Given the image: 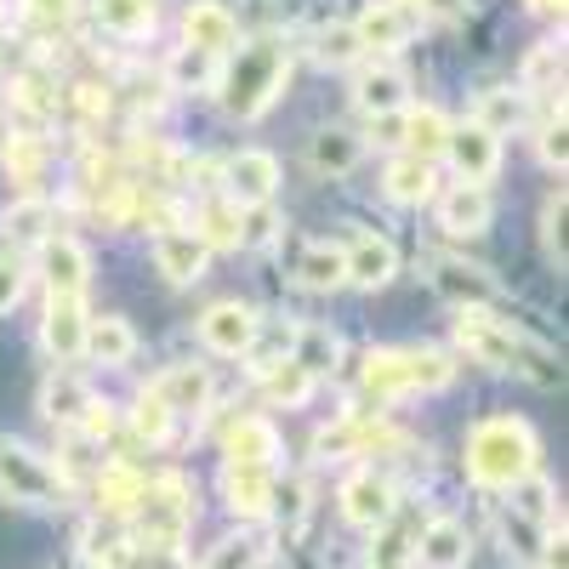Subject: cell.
<instances>
[{"label": "cell", "mask_w": 569, "mask_h": 569, "mask_svg": "<svg viewBox=\"0 0 569 569\" xmlns=\"http://www.w3.org/2000/svg\"><path fill=\"white\" fill-rule=\"evenodd\" d=\"M284 74H291V52H284L279 34H257L246 46H233L217 69V103L228 120H257L268 114V103L284 91Z\"/></svg>", "instance_id": "cell-1"}, {"label": "cell", "mask_w": 569, "mask_h": 569, "mask_svg": "<svg viewBox=\"0 0 569 569\" xmlns=\"http://www.w3.org/2000/svg\"><path fill=\"white\" fill-rule=\"evenodd\" d=\"M456 342H461L467 359H479L490 370H518V376H530L536 388H558L563 382V370L552 365V353L541 342H530L525 330H512V319H496L490 308H461Z\"/></svg>", "instance_id": "cell-2"}, {"label": "cell", "mask_w": 569, "mask_h": 569, "mask_svg": "<svg viewBox=\"0 0 569 569\" xmlns=\"http://www.w3.org/2000/svg\"><path fill=\"white\" fill-rule=\"evenodd\" d=\"M541 461V445H536V427L518 421V416H490L467 433V472L472 485L485 490H512L525 485Z\"/></svg>", "instance_id": "cell-3"}, {"label": "cell", "mask_w": 569, "mask_h": 569, "mask_svg": "<svg viewBox=\"0 0 569 569\" xmlns=\"http://www.w3.org/2000/svg\"><path fill=\"white\" fill-rule=\"evenodd\" d=\"M450 353H433V348H376L365 359V393L376 399H410V393H439L450 388Z\"/></svg>", "instance_id": "cell-4"}, {"label": "cell", "mask_w": 569, "mask_h": 569, "mask_svg": "<svg viewBox=\"0 0 569 569\" xmlns=\"http://www.w3.org/2000/svg\"><path fill=\"white\" fill-rule=\"evenodd\" d=\"M137 547H154V552H177L188 525H194V490L188 479L166 472V479H142V496H137Z\"/></svg>", "instance_id": "cell-5"}, {"label": "cell", "mask_w": 569, "mask_h": 569, "mask_svg": "<svg viewBox=\"0 0 569 569\" xmlns=\"http://www.w3.org/2000/svg\"><path fill=\"white\" fill-rule=\"evenodd\" d=\"M0 496H12L23 507H63L69 485L52 461H40L29 445L0 439Z\"/></svg>", "instance_id": "cell-6"}, {"label": "cell", "mask_w": 569, "mask_h": 569, "mask_svg": "<svg viewBox=\"0 0 569 569\" xmlns=\"http://www.w3.org/2000/svg\"><path fill=\"white\" fill-rule=\"evenodd\" d=\"M279 188V160L262 154V149H240L228 166H222V200L233 211H262Z\"/></svg>", "instance_id": "cell-7"}, {"label": "cell", "mask_w": 569, "mask_h": 569, "mask_svg": "<svg viewBox=\"0 0 569 569\" xmlns=\"http://www.w3.org/2000/svg\"><path fill=\"white\" fill-rule=\"evenodd\" d=\"M445 160L456 166L461 182L472 188H485L496 171H501V137L485 131L479 120H467V126H450V142H445Z\"/></svg>", "instance_id": "cell-8"}, {"label": "cell", "mask_w": 569, "mask_h": 569, "mask_svg": "<svg viewBox=\"0 0 569 569\" xmlns=\"http://www.w3.org/2000/svg\"><path fill=\"white\" fill-rule=\"evenodd\" d=\"M222 496L240 518H268L279 501V467L262 461H222Z\"/></svg>", "instance_id": "cell-9"}, {"label": "cell", "mask_w": 569, "mask_h": 569, "mask_svg": "<svg viewBox=\"0 0 569 569\" xmlns=\"http://www.w3.org/2000/svg\"><path fill=\"white\" fill-rule=\"evenodd\" d=\"M388 445H399V433L388 421H376V416H342V421L319 427V439H313V450L330 456V461H337V456H376Z\"/></svg>", "instance_id": "cell-10"}, {"label": "cell", "mask_w": 569, "mask_h": 569, "mask_svg": "<svg viewBox=\"0 0 569 569\" xmlns=\"http://www.w3.org/2000/svg\"><path fill=\"white\" fill-rule=\"evenodd\" d=\"M257 313L246 308V302H217V308H206L200 313V342L211 348V353H222V359H240V353H251L257 348Z\"/></svg>", "instance_id": "cell-11"}, {"label": "cell", "mask_w": 569, "mask_h": 569, "mask_svg": "<svg viewBox=\"0 0 569 569\" xmlns=\"http://www.w3.org/2000/svg\"><path fill=\"white\" fill-rule=\"evenodd\" d=\"M342 518L359 530H382L393 518V479L376 467H359L353 479L342 485Z\"/></svg>", "instance_id": "cell-12"}, {"label": "cell", "mask_w": 569, "mask_h": 569, "mask_svg": "<svg viewBox=\"0 0 569 569\" xmlns=\"http://www.w3.org/2000/svg\"><path fill=\"white\" fill-rule=\"evenodd\" d=\"M182 40L188 52H206V58H228L233 40H240V23H233V12L222 7V0H194V7L182 12Z\"/></svg>", "instance_id": "cell-13"}, {"label": "cell", "mask_w": 569, "mask_h": 569, "mask_svg": "<svg viewBox=\"0 0 569 569\" xmlns=\"http://www.w3.org/2000/svg\"><path fill=\"white\" fill-rule=\"evenodd\" d=\"M416 29H421V18L405 7V0H376V7H365L359 23H353L365 52H399Z\"/></svg>", "instance_id": "cell-14"}, {"label": "cell", "mask_w": 569, "mask_h": 569, "mask_svg": "<svg viewBox=\"0 0 569 569\" xmlns=\"http://www.w3.org/2000/svg\"><path fill=\"white\" fill-rule=\"evenodd\" d=\"M342 268H348V284H359V291H382V284L399 273V251H393V240H382V233H353V240L342 246Z\"/></svg>", "instance_id": "cell-15"}, {"label": "cell", "mask_w": 569, "mask_h": 569, "mask_svg": "<svg viewBox=\"0 0 569 569\" xmlns=\"http://www.w3.org/2000/svg\"><path fill=\"white\" fill-rule=\"evenodd\" d=\"M40 273H46V291L52 297H86V279H91V257L80 240L69 233H52L40 246Z\"/></svg>", "instance_id": "cell-16"}, {"label": "cell", "mask_w": 569, "mask_h": 569, "mask_svg": "<svg viewBox=\"0 0 569 569\" xmlns=\"http://www.w3.org/2000/svg\"><path fill=\"white\" fill-rule=\"evenodd\" d=\"M154 262H160V273L171 284H194L206 273L211 251H206V240H200L194 228H160L154 233Z\"/></svg>", "instance_id": "cell-17"}, {"label": "cell", "mask_w": 569, "mask_h": 569, "mask_svg": "<svg viewBox=\"0 0 569 569\" xmlns=\"http://www.w3.org/2000/svg\"><path fill=\"white\" fill-rule=\"evenodd\" d=\"M353 109H359V114H370V120L410 109V80H405L399 69H388V63L359 69V74H353Z\"/></svg>", "instance_id": "cell-18"}, {"label": "cell", "mask_w": 569, "mask_h": 569, "mask_svg": "<svg viewBox=\"0 0 569 569\" xmlns=\"http://www.w3.org/2000/svg\"><path fill=\"white\" fill-rule=\"evenodd\" d=\"M433 291L450 297L456 308H490L496 302V279L485 268L461 262V257H433Z\"/></svg>", "instance_id": "cell-19"}, {"label": "cell", "mask_w": 569, "mask_h": 569, "mask_svg": "<svg viewBox=\"0 0 569 569\" xmlns=\"http://www.w3.org/2000/svg\"><path fill=\"white\" fill-rule=\"evenodd\" d=\"M40 342H46V353H52L58 365L86 353V308H80V297H52V302H46Z\"/></svg>", "instance_id": "cell-20"}, {"label": "cell", "mask_w": 569, "mask_h": 569, "mask_svg": "<svg viewBox=\"0 0 569 569\" xmlns=\"http://www.w3.org/2000/svg\"><path fill=\"white\" fill-rule=\"evenodd\" d=\"M149 393H154L171 416L206 410V405H211V370H206V365H171L166 376H154Z\"/></svg>", "instance_id": "cell-21"}, {"label": "cell", "mask_w": 569, "mask_h": 569, "mask_svg": "<svg viewBox=\"0 0 569 569\" xmlns=\"http://www.w3.org/2000/svg\"><path fill=\"white\" fill-rule=\"evenodd\" d=\"M52 233H58V211H52V200H40V194L18 200V206L7 211V222H0V240L12 246V257L29 251V246H46Z\"/></svg>", "instance_id": "cell-22"}, {"label": "cell", "mask_w": 569, "mask_h": 569, "mask_svg": "<svg viewBox=\"0 0 569 569\" xmlns=\"http://www.w3.org/2000/svg\"><path fill=\"white\" fill-rule=\"evenodd\" d=\"M439 228L450 233V240H472V233L490 228V194L472 182H456L450 194L439 200Z\"/></svg>", "instance_id": "cell-23"}, {"label": "cell", "mask_w": 569, "mask_h": 569, "mask_svg": "<svg viewBox=\"0 0 569 569\" xmlns=\"http://www.w3.org/2000/svg\"><path fill=\"white\" fill-rule=\"evenodd\" d=\"M365 160V137L359 131H342V126H325L308 137V166L325 171V177H348L353 166Z\"/></svg>", "instance_id": "cell-24"}, {"label": "cell", "mask_w": 569, "mask_h": 569, "mask_svg": "<svg viewBox=\"0 0 569 569\" xmlns=\"http://www.w3.org/2000/svg\"><path fill=\"white\" fill-rule=\"evenodd\" d=\"M399 142H405L410 160L433 166V160L445 154V142H450V120H445L439 109H405V114H399Z\"/></svg>", "instance_id": "cell-25"}, {"label": "cell", "mask_w": 569, "mask_h": 569, "mask_svg": "<svg viewBox=\"0 0 569 569\" xmlns=\"http://www.w3.org/2000/svg\"><path fill=\"white\" fill-rule=\"evenodd\" d=\"M416 558H421V569H461L467 563V530L456 518H433V525L416 536Z\"/></svg>", "instance_id": "cell-26"}, {"label": "cell", "mask_w": 569, "mask_h": 569, "mask_svg": "<svg viewBox=\"0 0 569 569\" xmlns=\"http://www.w3.org/2000/svg\"><path fill=\"white\" fill-rule=\"evenodd\" d=\"M228 461H262V467H279V433H273V421L262 416H240L228 427Z\"/></svg>", "instance_id": "cell-27"}, {"label": "cell", "mask_w": 569, "mask_h": 569, "mask_svg": "<svg viewBox=\"0 0 569 569\" xmlns=\"http://www.w3.org/2000/svg\"><path fill=\"white\" fill-rule=\"evenodd\" d=\"M291 359L319 382V376L337 370V359H342L337 330H330V325H297V330H291Z\"/></svg>", "instance_id": "cell-28"}, {"label": "cell", "mask_w": 569, "mask_h": 569, "mask_svg": "<svg viewBox=\"0 0 569 569\" xmlns=\"http://www.w3.org/2000/svg\"><path fill=\"white\" fill-rule=\"evenodd\" d=\"M297 279L308 284V291H337V284H348L342 246H330V240H308V246L297 251Z\"/></svg>", "instance_id": "cell-29"}, {"label": "cell", "mask_w": 569, "mask_h": 569, "mask_svg": "<svg viewBox=\"0 0 569 569\" xmlns=\"http://www.w3.org/2000/svg\"><path fill=\"white\" fill-rule=\"evenodd\" d=\"M86 353L98 365H126L137 353V337L120 313H103V319H86Z\"/></svg>", "instance_id": "cell-30"}, {"label": "cell", "mask_w": 569, "mask_h": 569, "mask_svg": "<svg viewBox=\"0 0 569 569\" xmlns=\"http://www.w3.org/2000/svg\"><path fill=\"white\" fill-rule=\"evenodd\" d=\"M433 166L427 160H410V154H399L393 166H388V177H382V188H388V200L393 206H421V200H433Z\"/></svg>", "instance_id": "cell-31"}, {"label": "cell", "mask_w": 569, "mask_h": 569, "mask_svg": "<svg viewBox=\"0 0 569 569\" xmlns=\"http://www.w3.org/2000/svg\"><path fill=\"white\" fill-rule=\"evenodd\" d=\"M472 120L501 137V131H512V126L530 120V98H525V91H512V86H490L485 98H479V114H472Z\"/></svg>", "instance_id": "cell-32"}, {"label": "cell", "mask_w": 569, "mask_h": 569, "mask_svg": "<svg viewBox=\"0 0 569 569\" xmlns=\"http://www.w3.org/2000/svg\"><path fill=\"white\" fill-rule=\"evenodd\" d=\"M194 233L206 240V251H240V233H246V211H233L222 194L200 211V222H194Z\"/></svg>", "instance_id": "cell-33"}, {"label": "cell", "mask_w": 569, "mask_h": 569, "mask_svg": "<svg viewBox=\"0 0 569 569\" xmlns=\"http://www.w3.org/2000/svg\"><path fill=\"white\" fill-rule=\"evenodd\" d=\"M86 405H91V393L74 382L69 370H58L52 382L40 388V410H46V421H58V427H74V421L86 416Z\"/></svg>", "instance_id": "cell-34"}, {"label": "cell", "mask_w": 569, "mask_h": 569, "mask_svg": "<svg viewBox=\"0 0 569 569\" xmlns=\"http://www.w3.org/2000/svg\"><path fill=\"white\" fill-rule=\"evenodd\" d=\"M154 0H98V23L120 40H137V34H149L154 29Z\"/></svg>", "instance_id": "cell-35"}, {"label": "cell", "mask_w": 569, "mask_h": 569, "mask_svg": "<svg viewBox=\"0 0 569 569\" xmlns=\"http://www.w3.org/2000/svg\"><path fill=\"white\" fill-rule=\"evenodd\" d=\"M262 393H268L273 405H284V410H297V405H308V393H313V376H308L297 359H279L273 370H262Z\"/></svg>", "instance_id": "cell-36"}, {"label": "cell", "mask_w": 569, "mask_h": 569, "mask_svg": "<svg viewBox=\"0 0 569 569\" xmlns=\"http://www.w3.org/2000/svg\"><path fill=\"white\" fill-rule=\"evenodd\" d=\"M137 496H142V472L137 467H126V461H114V467H103L98 472V507L103 512H131L137 507Z\"/></svg>", "instance_id": "cell-37"}, {"label": "cell", "mask_w": 569, "mask_h": 569, "mask_svg": "<svg viewBox=\"0 0 569 569\" xmlns=\"http://www.w3.org/2000/svg\"><path fill=\"white\" fill-rule=\"evenodd\" d=\"M558 80H563V46L558 40H541L536 52L525 58V74H518V91H558Z\"/></svg>", "instance_id": "cell-38"}, {"label": "cell", "mask_w": 569, "mask_h": 569, "mask_svg": "<svg viewBox=\"0 0 569 569\" xmlns=\"http://www.w3.org/2000/svg\"><path fill=\"white\" fill-rule=\"evenodd\" d=\"M262 563H268V541L262 536H228L206 558V569H262Z\"/></svg>", "instance_id": "cell-39"}, {"label": "cell", "mask_w": 569, "mask_h": 569, "mask_svg": "<svg viewBox=\"0 0 569 569\" xmlns=\"http://www.w3.org/2000/svg\"><path fill=\"white\" fill-rule=\"evenodd\" d=\"M46 137L40 131H18V137H7V171H12V182H34L40 177V166H46Z\"/></svg>", "instance_id": "cell-40"}, {"label": "cell", "mask_w": 569, "mask_h": 569, "mask_svg": "<svg viewBox=\"0 0 569 569\" xmlns=\"http://www.w3.org/2000/svg\"><path fill=\"white\" fill-rule=\"evenodd\" d=\"M359 34H353V23H330V29H319V40H313V58L325 63V69H348V63H359Z\"/></svg>", "instance_id": "cell-41"}, {"label": "cell", "mask_w": 569, "mask_h": 569, "mask_svg": "<svg viewBox=\"0 0 569 569\" xmlns=\"http://www.w3.org/2000/svg\"><path fill=\"white\" fill-rule=\"evenodd\" d=\"M171 421H177V416H171L154 393H142V399L131 405V433H137L142 445H166V439H171Z\"/></svg>", "instance_id": "cell-42"}, {"label": "cell", "mask_w": 569, "mask_h": 569, "mask_svg": "<svg viewBox=\"0 0 569 569\" xmlns=\"http://www.w3.org/2000/svg\"><path fill=\"white\" fill-rule=\"evenodd\" d=\"M563 188H558V194H547V206H541V240H547V257L563 268Z\"/></svg>", "instance_id": "cell-43"}, {"label": "cell", "mask_w": 569, "mask_h": 569, "mask_svg": "<svg viewBox=\"0 0 569 569\" xmlns=\"http://www.w3.org/2000/svg\"><path fill=\"white\" fill-rule=\"evenodd\" d=\"M18 7H23V18H29L34 29H63V23L74 18L80 0H18Z\"/></svg>", "instance_id": "cell-44"}, {"label": "cell", "mask_w": 569, "mask_h": 569, "mask_svg": "<svg viewBox=\"0 0 569 569\" xmlns=\"http://www.w3.org/2000/svg\"><path fill=\"white\" fill-rule=\"evenodd\" d=\"M171 74H177V86H206V80H217V58L188 52V46H182V58L171 63Z\"/></svg>", "instance_id": "cell-45"}, {"label": "cell", "mask_w": 569, "mask_h": 569, "mask_svg": "<svg viewBox=\"0 0 569 569\" xmlns=\"http://www.w3.org/2000/svg\"><path fill=\"white\" fill-rule=\"evenodd\" d=\"M563 137H569V131H563V109H558V114L541 126V160H547L552 171H563V166H569V142H563Z\"/></svg>", "instance_id": "cell-46"}, {"label": "cell", "mask_w": 569, "mask_h": 569, "mask_svg": "<svg viewBox=\"0 0 569 569\" xmlns=\"http://www.w3.org/2000/svg\"><path fill=\"white\" fill-rule=\"evenodd\" d=\"M23 284H29L23 262H18V257H0V313H12V308H18Z\"/></svg>", "instance_id": "cell-47"}, {"label": "cell", "mask_w": 569, "mask_h": 569, "mask_svg": "<svg viewBox=\"0 0 569 569\" xmlns=\"http://www.w3.org/2000/svg\"><path fill=\"white\" fill-rule=\"evenodd\" d=\"M142 552H149V547H137V541H103L98 563L103 569H149V563H142Z\"/></svg>", "instance_id": "cell-48"}, {"label": "cell", "mask_w": 569, "mask_h": 569, "mask_svg": "<svg viewBox=\"0 0 569 569\" xmlns=\"http://www.w3.org/2000/svg\"><path fill=\"white\" fill-rule=\"evenodd\" d=\"M467 7L472 0H416V18H439V23H456V18H467Z\"/></svg>", "instance_id": "cell-49"}, {"label": "cell", "mask_w": 569, "mask_h": 569, "mask_svg": "<svg viewBox=\"0 0 569 569\" xmlns=\"http://www.w3.org/2000/svg\"><path fill=\"white\" fill-rule=\"evenodd\" d=\"M80 427H86L91 439H109V433H114V410L91 399V405H86V416H80Z\"/></svg>", "instance_id": "cell-50"}, {"label": "cell", "mask_w": 569, "mask_h": 569, "mask_svg": "<svg viewBox=\"0 0 569 569\" xmlns=\"http://www.w3.org/2000/svg\"><path fill=\"white\" fill-rule=\"evenodd\" d=\"M530 7H536L541 18H563V0H530Z\"/></svg>", "instance_id": "cell-51"}, {"label": "cell", "mask_w": 569, "mask_h": 569, "mask_svg": "<svg viewBox=\"0 0 569 569\" xmlns=\"http://www.w3.org/2000/svg\"><path fill=\"white\" fill-rule=\"evenodd\" d=\"M12 29V7H7V0H0V34H7Z\"/></svg>", "instance_id": "cell-52"}, {"label": "cell", "mask_w": 569, "mask_h": 569, "mask_svg": "<svg viewBox=\"0 0 569 569\" xmlns=\"http://www.w3.org/2000/svg\"><path fill=\"white\" fill-rule=\"evenodd\" d=\"M0 137H12V126H7V103H0Z\"/></svg>", "instance_id": "cell-53"}]
</instances>
